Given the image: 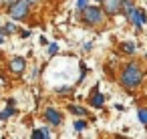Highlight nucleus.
I'll use <instances>...</instances> for the list:
<instances>
[{"label":"nucleus","mask_w":147,"mask_h":139,"mask_svg":"<svg viewBox=\"0 0 147 139\" xmlns=\"http://www.w3.org/2000/svg\"><path fill=\"white\" fill-rule=\"evenodd\" d=\"M119 81H121V85H123L125 89H135V87L141 85V81H143V73H141V69H139L135 63H129V65L121 71Z\"/></svg>","instance_id":"nucleus-1"},{"label":"nucleus","mask_w":147,"mask_h":139,"mask_svg":"<svg viewBox=\"0 0 147 139\" xmlns=\"http://www.w3.org/2000/svg\"><path fill=\"white\" fill-rule=\"evenodd\" d=\"M8 12H10L12 20H22L28 14V2L26 0H14V2L10 4V8H8Z\"/></svg>","instance_id":"nucleus-2"},{"label":"nucleus","mask_w":147,"mask_h":139,"mask_svg":"<svg viewBox=\"0 0 147 139\" xmlns=\"http://www.w3.org/2000/svg\"><path fill=\"white\" fill-rule=\"evenodd\" d=\"M83 20H85L87 24H101V22H103V12H101V8L87 4V6L83 8Z\"/></svg>","instance_id":"nucleus-3"},{"label":"nucleus","mask_w":147,"mask_h":139,"mask_svg":"<svg viewBox=\"0 0 147 139\" xmlns=\"http://www.w3.org/2000/svg\"><path fill=\"white\" fill-rule=\"evenodd\" d=\"M103 8L107 14H119L123 8V0H103Z\"/></svg>","instance_id":"nucleus-4"},{"label":"nucleus","mask_w":147,"mask_h":139,"mask_svg":"<svg viewBox=\"0 0 147 139\" xmlns=\"http://www.w3.org/2000/svg\"><path fill=\"white\" fill-rule=\"evenodd\" d=\"M24 67H26V63H24L22 57H14V59H10V63H8V69H10V73H14V75L24 73Z\"/></svg>","instance_id":"nucleus-5"},{"label":"nucleus","mask_w":147,"mask_h":139,"mask_svg":"<svg viewBox=\"0 0 147 139\" xmlns=\"http://www.w3.org/2000/svg\"><path fill=\"white\" fill-rule=\"evenodd\" d=\"M129 18H131V22H133L135 28H141V26L145 24V20H147V18H145V12H143V10H137V8L129 14Z\"/></svg>","instance_id":"nucleus-6"},{"label":"nucleus","mask_w":147,"mask_h":139,"mask_svg":"<svg viewBox=\"0 0 147 139\" xmlns=\"http://www.w3.org/2000/svg\"><path fill=\"white\" fill-rule=\"evenodd\" d=\"M45 117H47V121H49L51 125H61V121H63L61 113H59L57 109H53V107H49V109L45 111Z\"/></svg>","instance_id":"nucleus-7"},{"label":"nucleus","mask_w":147,"mask_h":139,"mask_svg":"<svg viewBox=\"0 0 147 139\" xmlns=\"http://www.w3.org/2000/svg\"><path fill=\"white\" fill-rule=\"evenodd\" d=\"M103 95L99 93V91H93V95H91V105L93 107H103Z\"/></svg>","instance_id":"nucleus-8"},{"label":"nucleus","mask_w":147,"mask_h":139,"mask_svg":"<svg viewBox=\"0 0 147 139\" xmlns=\"http://www.w3.org/2000/svg\"><path fill=\"white\" fill-rule=\"evenodd\" d=\"M51 137V133L47 131V129H36V131H32V139H49Z\"/></svg>","instance_id":"nucleus-9"},{"label":"nucleus","mask_w":147,"mask_h":139,"mask_svg":"<svg viewBox=\"0 0 147 139\" xmlns=\"http://www.w3.org/2000/svg\"><path fill=\"white\" fill-rule=\"evenodd\" d=\"M121 10H125V14H131V12L135 10V6H133L131 0H123V8H121Z\"/></svg>","instance_id":"nucleus-10"},{"label":"nucleus","mask_w":147,"mask_h":139,"mask_svg":"<svg viewBox=\"0 0 147 139\" xmlns=\"http://www.w3.org/2000/svg\"><path fill=\"white\" fill-rule=\"evenodd\" d=\"M121 49H123V53H127V55L135 53V45H133V43H125V45H123Z\"/></svg>","instance_id":"nucleus-11"},{"label":"nucleus","mask_w":147,"mask_h":139,"mask_svg":"<svg viewBox=\"0 0 147 139\" xmlns=\"http://www.w3.org/2000/svg\"><path fill=\"white\" fill-rule=\"evenodd\" d=\"M137 115H139V121L147 127V109H139V113H137Z\"/></svg>","instance_id":"nucleus-12"},{"label":"nucleus","mask_w":147,"mask_h":139,"mask_svg":"<svg viewBox=\"0 0 147 139\" xmlns=\"http://www.w3.org/2000/svg\"><path fill=\"white\" fill-rule=\"evenodd\" d=\"M69 111H73V113H77V115H85V109L75 107V105H71V107H69Z\"/></svg>","instance_id":"nucleus-13"},{"label":"nucleus","mask_w":147,"mask_h":139,"mask_svg":"<svg viewBox=\"0 0 147 139\" xmlns=\"http://www.w3.org/2000/svg\"><path fill=\"white\" fill-rule=\"evenodd\" d=\"M85 127H87V123H85V121H75V129H77V131H83Z\"/></svg>","instance_id":"nucleus-14"},{"label":"nucleus","mask_w":147,"mask_h":139,"mask_svg":"<svg viewBox=\"0 0 147 139\" xmlns=\"http://www.w3.org/2000/svg\"><path fill=\"white\" fill-rule=\"evenodd\" d=\"M87 4H89V0H77V8H79V10H83Z\"/></svg>","instance_id":"nucleus-15"},{"label":"nucleus","mask_w":147,"mask_h":139,"mask_svg":"<svg viewBox=\"0 0 147 139\" xmlns=\"http://www.w3.org/2000/svg\"><path fill=\"white\" fill-rule=\"evenodd\" d=\"M4 32H6V28H0V45L4 43Z\"/></svg>","instance_id":"nucleus-16"},{"label":"nucleus","mask_w":147,"mask_h":139,"mask_svg":"<svg viewBox=\"0 0 147 139\" xmlns=\"http://www.w3.org/2000/svg\"><path fill=\"white\" fill-rule=\"evenodd\" d=\"M49 53L55 55V53H57V45H51V47H49Z\"/></svg>","instance_id":"nucleus-17"},{"label":"nucleus","mask_w":147,"mask_h":139,"mask_svg":"<svg viewBox=\"0 0 147 139\" xmlns=\"http://www.w3.org/2000/svg\"><path fill=\"white\" fill-rule=\"evenodd\" d=\"M2 2H4V4H6V6H10V4H12V2H14V0H2Z\"/></svg>","instance_id":"nucleus-18"},{"label":"nucleus","mask_w":147,"mask_h":139,"mask_svg":"<svg viewBox=\"0 0 147 139\" xmlns=\"http://www.w3.org/2000/svg\"><path fill=\"white\" fill-rule=\"evenodd\" d=\"M26 2H28V4H34V2H36V0H26Z\"/></svg>","instance_id":"nucleus-19"},{"label":"nucleus","mask_w":147,"mask_h":139,"mask_svg":"<svg viewBox=\"0 0 147 139\" xmlns=\"http://www.w3.org/2000/svg\"><path fill=\"white\" fill-rule=\"evenodd\" d=\"M97 2H103V0H97Z\"/></svg>","instance_id":"nucleus-20"},{"label":"nucleus","mask_w":147,"mask_h":139,"mask_svg":"<svg viewBox=\"0 0 147 139\" xmlns=\"http://www.w3.org/2000/svg\"><path fill=\"white\" fill-rule=\"evenodd\" d=\"M145 59H147V55H145Z\"/></svg>","instance_id":"nucleus-21"},{"label":"nucleus","mask_w":147,"mask_h":139,"mask_svg":"<svg viewBox=\"0 0 147 139\" xmlns=\"http://www.w3.org/2000/svg\"><path fill=\"white\" fill-rule=\"evenodd\" d=\"M0 2H2V0H0Z\"/></svg>","instance_id":"nucleus-22"}]
</instances>
